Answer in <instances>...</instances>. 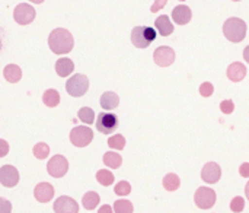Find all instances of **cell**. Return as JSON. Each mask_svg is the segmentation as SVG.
<instances>
[{"mask_svg":"<svg viewBox=\"0 0 249 213\" xmlns=\"http://www.w3.org/2000/svg\"><path fill=\"white\" fill-rule=\"evenodd\" d=\"M29 1H34V3H38V4H39V3H42V1H45V0H29Z\"/></svg>","mask_w":249,"mask_h":213,"instance_id":"41","label":"cell"},{"mask_svg":"<svg viewBox=\"0 0 249 213\" xmlns=\"http://www.w3.org/2000/svg\"><path fill=\"white\" fill-rule=\"evenodd\" d=\"M108 146L111 149H115V151H123L125 148V137L123 135L111 136L109 140H108Z\"/></svg>","mask_w":249,"mask_h":213,"instance_id":"28","label":"cell"},{"mask_svg":"<svg viewBox=\"0 0 249 213\" xmlns=\"http://www.w3.org/2000/svg\"><path fill=\"white\" fill-rule=\"evenodd\" d=\"M34 156L36 159H45L50 155V146L47 143H36L32 149Z\"/></svg>","mask_w":249,"mask_h":213,"instance_id":"29","label":"cell"},{"mask_svg":"<svg viewBox=\"0 0 249 213\" xmlns=\"http://www.w3.org/2000/svg\"><path fill=\"white\" fill-rule=\"evenodd\" d=\"M232 1H241V0H232Z\"/></svg>","mask_w":249,"mask_h":213,"instance_id":"42","label":"cell"},{"mask_svg":"<svg viewBox=\"0 0 249 213\" xmlns=\"http://www.w3.org/2000/svg\"><path fill=\"white\" fill-rule=\"evenodd\" d=\"M0 50H1V42H0Z\"/></svg>","mask_w":249,"mask_h":213,"instance_id":"43","label":"cell"},{"mask_svg":"<svg viewBox=\"0 0 249 213\" xmlns=\"http://www.w3.org/2000/svg\"><path fill=\"white\" fill-rule=\"evenodd\" d=\"M93 140V132L86 126H77L70 132V142L76 148H85Z\"/></svg>","mask_w":249,"mask_h":213,"instance_id":"6","label":"cell"},{"mask_svg":"<svg viewBox=\"0 0 249 213\" xmlns=\"http://www.w3.org/2000/svg\"><path fill=\"white\" fill-rule=\"evenodd\" d=\"M114 212L115 213H133L134 208L130 200H117L114 203Z\"/></svg>","mask_w":249,"mask_h":213,"instance_id":"27","label":"cell"},{"mask_svg":"<svg viewBox=\"0 0 249 213\" xmlns=\"http://www.w3.org/2000/svg\"><path fill=\"white\" fill-rule=\"evenodd\" d=\"M114 192H115L117 196L124 197V196H128V194L131 193V186H130V183H127V181H120L118 184H115Z\"/></svg>","mask_w":249,"mask_h":213,"instance_id":"30","label":"cell"},{"mask_svg":"<svg viewBox=\"0 0 249 213\" xmlns=\"http://www.w3.org/2000/svg\"><path fill=\"white\" fill-rule=\"evenodd\" d=\"M223 34L231 42H241L247 37V23L241 18H229L223 23Z\"/></svg>","mask_w":249,"mask_h":213,"instance_id":"2","label":"cell"},{"mask_svg":"<svg viewBox=\"0 0 249 213\" xmlns=\"http://www.w3.org/2000/svg\"><path fill=\"white\" fill-rule=\"evenodd\" d=\"M247 76V67L241 61H235L228 67V77L232 82H241Z\"/></svg>","mask_w":249,"mask_h":213,"instance_id":"16","label":"cell"},{"mask_svg":"<svg viewBox=\"0 0 249 213\" xmlns=\"http://www.w3.org/2000/svg\"><path fill=\"white\" fill-rule=\"evenodd\" d=\"M73 70H74L73 60H70L67 57H63V58L57 60V63H55V72H57V75L60 77H67Z\"/></svg>","mask_w":249,"mask_h":213,"instance_id":"18","label":"cell"},{"mask_svg":"<svg viewBox=\"0 0 249 213\" xmlns=\"http://www.w3.org/2000/svg\"><path fill=\"white\" fill-rule=\"evenodd\" d=\"M153 60L160 67H168L175 61V51L168 45H160L153 53Z\"/></svg>","mask_w":249,"mask_h":213,"instance_id":"10","label":"cell"},{"mask_svg":"<svg viewBox=\"0 0 249 213\" xmlns=\"http://www.w3.org/2000/svg\"><path fill=\"white\" fill-rule=\"evenodd\" d=\"M222 177V170L216 162H207L201 170V178L207 184H216Z\"/></svg>","mask_w":249,"mask_h":213,"instance_id":"12","label":"cell"},{"mask_svg":"<svg viewBox=\"0 0 249 213\" xmlns=\"http://www.w3.org/2000/svg\"><path fill=\"white\" fill-rule=\"evenodd\" d=\"M19 183V173L18 170L7 164V165H3L0 168V184L4 186V187H15L16 184Z\"/></svg>","mask_w":249,"mask_h":213,"instance_id":"11","label":"cell"},{"mask_svg":"<svg viewBox=\"0 0 249 213\" xmlns=\"http://www.w3.org/2000/svg\"><path fill=\"white\" fill-rule=\"evenodd\" d=\"M77 116H79L80 121H83L85 124H92V123L95 121V113H93V110L89 108V107L80 108L79 113H77Z\"/></svg>","mask_w":249,"mask_h":213,"instance_id":"26","label":"cell"},{"mask_svg":"<svg viewBox=\"0 0 249 213\" xmlns=\"http://www.w3.org/2000/svg\"><path fill=\"white\" fill-rule=\"evenodd\" d=\"M118 104H120V97L115 92L108 91L101 95V107L104 110H114L118 107Z\"/></svg>","mask_w":249,"mask_h":213,"instance_id":"19","label":"cell"},{"mask_svg":"<svg viewBox=\"0 0 249 213\" xmlns=\"http://www.w3.org/2000/svg\"><path fill=\"white\" fill-rule=\"evenodd\" d=\"M55 213H79V205L69 196H61L54 202L53 206Z\"/></svg>","mask_w":249,"mask_h":213,"instance_id":"13","label":"cell"},{"mask_svg":"<svg viewBox=\"0 0 249 213\" xmlns=\"http://www.w3.org/2000/svg\"><path fill=\"white\" fill-rule=\"evenodd\" d=\"M156 39V31L150 26H134L131 31V42L137 48H147Z\"/></svg>","mask_w":249,"mask_h":213,"instance_id":"3","label":"cell"},{"mask_svg":"<svg viewBox=\"0 0 249 213\" xmlns=\"http://www.w3.org/2000/svg\"><path fill=\"white\" fill-rule=\"evenodd\" d=\"M48 45L54 54H67L74 47V39L70 31L64 28H55L48 37Z\"/></svg>","mask_w":249,"mask_h":213,"instance_id":"1","label":"cell"},{"mask_svg":"<svg viewBox=\"0 0 249 213\" xmlns=\"http://www.w3.org/2000/svg\"><path fill=\"white\" fill-rule=\"evenodd\" d=\"M98 213H114V209H112L109 205H104V206H101V208H99Z\"/></svg>","mask_w":249,"mask_h":213,"instance_id":"38","label":"cell"},{"mask_svg":"<svg viewBox=\"0 0 249 213\" xmlns=\"http://www.w3.org/2000/svg\"><path fill=\"white\" fill-rule=\"evenodd\" d=\"M34 196L39 203H48L54 197V187L50 183H39L34 189Z\"/></svg>","mask_w":249,"mask_h":213,"instance_id":"14","label":"cell"},{"mask_svg":"<svg viewBox=\"0 0 249 213\" xmlns=\"http://www.w3.org/2000/svg\"><path fill=\"white\" fill-rule=\"evenodd\" d=\"M42 102L50 107V108H54L60 104V94L58 91L55 89H47L42 95Z\"/></svg>","mask_w":249,"mask_h":213,"instance_id":"22","label":"cell"},{"mask_svg":"<svg viewBox=\"0 0 249 213\" xmlns=\"http://www.w3.org/2000/svg\"><path fill=\"white\" fill-rule=\"evenodd\" d=\"M0 213H12V203L4 197H0Z\"/></svg>","mask_w":249,"mask_h":213,"instance_id":"34","label":"cell"},{"mask_svg":"<svg viewBox=\"0 0 249 213\" xmlns=\"http://www.w3.org/2000/svg\"><path fill=\"white\" fill-rule=\"evenodd\" d=\"M3 76L10 83H18L22 79V70L18 64H7L3 70Z\"/></svg>","mask_w":249,"mask_h":213,"instance_id":"20","label":"cell"},{"mask_svg":"<svg viewBox=\"0 0 249 213\" xmlns=\"http://www.w3.org/2000/svg\"><path fill=\"white\" fill-rule=\"evenodd\" d=\"M36 16L35 9L28 3H20L13 10V18L19 25H29Z\"/></svg>","mask_w":249,"mask_h":213,"instance_id":"9","label":"cell"},{"mask_svg":"<svg viewBox=\"0 0 249 213\" xmlns=\"http://www.w3.org/2000/svg\"><path fill=\"white\" fill-rule=\"evenodd\" d=\"M245 209V200L239 196L233 197V200L231 202V211L235 213H241Z\"/></svg>","mask_w":249,"mask_h":213,"instance_id":"31","label":"cell"},{"mask_svg":"<svg viewBox=\"0 0 249 213\" xmlns=\"http://www.w3.org/2000/svg\"><path fill=\"white\" fill-rule=\"evenodd\" d=\"M244 58H245V60L249 63V45H247V47H245V50H244Z\"/></svg>","mask_w":249,"mask_h":213,"instance_id":"39","label":"cell"},{"mask_svg":"<svg viewBox=\"0 0 249 213\" xmlns=\"http://www.w3.org/2000/svg\"><path fill=\"white\" fill-rule=\"evenodd\" d=\"M47 171L53 178H61L69 171V161L63 155H55L48 161Z\"/></svg>","mask_w":249,"mask_h":213,"instance_id":"8","label":"cell"},{"mask_svg":"<svg viewBox=\"0 0 249 213\" xmlns=\"http://www.w3.org/2000/svg\"><path fill=\"white\" fill-rule=\"evenodd\" d=\"M155 25H156L158 32H159L162 37H168V35H171V34L174 32V25H172L171 19H169L166 15H160V16L156 19Z\"/></svg>","mask_w":249,"mask_h":213,"instance_id":"17","label":"cell"},{"mask_svg":"<svg viewBox=\"0 0 249 213\" xmlns=\"http://www.w3.org/2000/svg\"><path fill=\"white\" fill-rule=\"evenodd\" d=\"M168 1H169V0H155V3L152 4L150 10H152L153 13H156V12H159L160 9H163V7L166 6Z\"/></svg>","mask_w":249,"mask_h":213,"instance_id":"35","label":"cell"},{"mask_svg":"<svg viewBox=\"0 0 249 213\" xmlns=\"http://www.w3.org/2000/svg\"><path fill=\"white\" fill-rule=\"evenodd\" d=\"M179 1H185V0H179Z\"/></svg>","mask_w":249,"mask_h":213,"instance_id":"44","label":"cell"},{"mask_svg":"<svg viewBox=\"0 0 249 213\" xmlns=\"http://www.w3.org/2000/svg\"><path fill=\"white\" fill-rule=\"evenodd\" d=\"M96 180L101 186L108 187L114 183V174L109 170H99L96 173Z\"/></svg>","mask_w":249,"mask_h":213,"instance_id":"25","label":"cell"},{"mask_svg":"<svg viewBox=\"0 0 249 213\" xmlns=\"http://www.w3.org/2000/svg\"><path fill=\"white\" fill-rule=\"evenodd\" d=\"M216 200H217L216 192L213 189H209V187H200V189H197V192L194 194L196 205L203 211L212 209L216 205Z\"/></svg>","mask_w":249,"mask_h":213,"instance_id":"5","label":"cell"},{"mask_svg":"<svg viewBox=\"0 0 249 213\" xmlns=\"http://www.w3.org/2000/svg\"><path fill=\"white\" fill-rule=\"evenodd\" d=\"M118 127V117L111 113H101L98 114L96 120V130L102 135H111Z\"/></svg>","mask_w":249,"mask_h":213,"instance_id":"7","label":"cell"},{"mask_svg":"<svg viewBox=\"0 0 249 213\" xmlns=\"http://www.w3.org/2000/svg\"><path fill=\"white\" fill-rule=\"evenodd\" d=\"M193 18V12L188 6L179 4L172 10V19L177 25H187Z\"/></svg>","mask_w":249,"mask_h":213,"instance_id":"15","label":"cell"},{"mask_svg":"<svg viewBox=\"0 0 249 213\" xmlns=\"http://www.w3.org/2000/svg\"><path fill=\"white\" fill-rule=\"evenodd\" d=\"M99 202H101V197L95 192H88L82 199V205L86 211H93L99 205Z\"/></svg>","mask_w":249,"mask_h":213,"instance_id":"21","label":"cell"},{"mask_svg":"<svg viewBox=\"0 0 249 213\" xmlns=\"http://www.w3.org/2000/svg\"><path fill=\"white\" fill-rule=\"evenodd\" d=\"M220 110L225 113V114H232L233 110H235V104L232 99H226V101H222L220 104Z\"/></svg>","mask_w":249,"mask_h":213,"instance_id":"33","label":"cell"},{"mask_svg":"<svg viewBox=\"0 0 249 213\" xmlns=\"http://www.w3.org/2000/svg\"><path fill=\"white\" fill-rule=\"evenodd\" d=\"M239 174H241L244 178H249V162H244V164L239 167Z\"/></svg>","mask_w":249,"mask_h":213,"instance_id":"37","label":"cell"},{"mask_svg":"<svg viewBox=\"0 0 249 213\" xmlns=\"http://www.w3.org/2000/svg\"><path fill=\"white\" fill-rule=\"evenodd\" d=\"M104 164H105L108 168H111V170H117V168H120V167H121V164H123V158H121V155H120V154H115V152H107V154L104 155Z\"/></svg>","mask_w":249,"mask_h":213,"instance_id":"23","label":"cell"},{"mask_svg":"<svg viewBox=\"0 0 249 213\" xmlns=\"http://www.w3.org/2000/svg\"><path fill=\"white\" fill-rule=\"evenodd\" d=\"M245 194H247V199L249 200V181H248V184L245 186Z\"/></svg>","mask_w":249,"mask_h":213,"instance_id":"40","label":"cell"},{"mask_svg":"<svg viewBox=\"0 0 249 213\" xmlns=\"http://www.w3.org/2000/svg\"><path fill=\"white\" fill-rule=\"evenodd\" d=\"M213 92H214V86H213L210 82H204V83H201V86H200V94H201L204 98L212 97V95H213Z\"/></svg>","mask_w":249,"mask_h":213,"instance_id":"32","label":"cell"},{"mask_svg":"<svg viewBox=\"0 0 249 213\" xmlns=\"http://www.w3.org/2000/svg\"><path fill=\"white\" fill-rule=\"evenodd\" d=\"M89 89V79L85 76V75H73L67 82H66V91L69 95L74 97V98H79V97H83Z\"/></svg>","mask_w":249,"mask_h":213,"instance_id":"4","label":"cell"},{"mask_svg":"<svg viewBox=\"0 0 249 213\" xmlns=\"http://www.w3.org/2000/svg\"><path fill=\"white\" fill-rule=\"evenodd\" d=\"M179 186H181V180L177 174L171 173L163 177V189L166 192H175L179 189Z\"/></svg>","mask_w":249,"mask_h":213,"instance_id":"24","label":"cell"},{"mask_svg":"<svg viewBox=\"0 0 249 213\" xmlns=\"http://www.w3.org/2000/svg\"><path fill=\"white\" fill-rule=\"evenodd\" d=\"M9 154V143L3 139H0V158H4Z\"/></svg>","mask_w":249,"mask_h":213,"instance_id":"36","label":"cell"}]
</instances>
